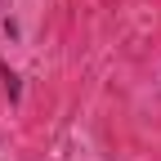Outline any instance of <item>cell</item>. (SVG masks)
<instances>
[{"instance_id":"2","label":"cell","mask_w":161,"mask_h":161,"mask_svg":"<svg viewBox=\"0 0 161 161\" xmlns=\"http://www.w3.org/2000/svg\"><path fill=\"white\" fill-rule=\"evenodd\" d=\"M5 5H9V0H5Z\"/></svg>"},{"instance_id":"1","label":"cell","mask_w":161,"mask_h":161,"mask_svg":"<svg viewBox=\"0 0 161 161\" xmlns=\"http://www.w3.org/2000/svg\"><path fill=\"white\" fill-rule=\"evenodd\" d=\"M0 80H5V98L18 108V103H23V76H18L9 63H0Z\"/></svg>"}]
</instances>
